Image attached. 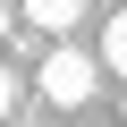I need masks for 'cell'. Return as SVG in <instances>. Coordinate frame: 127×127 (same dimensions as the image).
<instances>
[{
    "mask_svg": "<svg viewBox=\"0 0 127 127\" xmlns=\"http://www.w3.org/2000/svg\"><path fill=\"white\" fill-rule=\"evenodd\" d=\"M93 85H102V59L93 51H76V42H51L42 51V102L51 110H85Z\"/></svg>",
    "mask_w": 127,
    "mask_h": 127,
    "instance_id": "1",
    "label": "cell"
},
{
    "mask_svg": "<svg viewBox=\"0 0 127 127\" xmlns=\"http://www.w3.org/2000/svg\"><path fill=\"white\" fill-rule=\"evenodd\" d=\"M17 17H26L34 34H51V42H59V34L85 17V0H17Z\"/></svg>",
    "mask_w": 127,
    "mask_h": 127,
    "instance_id": "2",
    "label": "cell"
},
{
    "mask_svg": "<svg viewBox=\"0 0 127 127\" xmlns=\"http://www.w3.org/2000/svg\"><path fill=\"white\" fill-rule=\"evenodd\" d=\"M102 68H119V76H127V9L102 26Z\"/></svg>",
    "mask_w": 127,
    "mask_h": 127,
    "instance_id": "3",
    "label": "cell"
},
{
    "mask_svg": "<svg viewBox=\"0 0 127 127\" xmlns=\"http://www.w3.org/2000/svg\"><path fill=\"white\" fill-rule=\"evenodd\" d=\"M17 110V68H0V119Z\"/></svg>",
    "mask_w": 127,
    "mask_h": 127,
    "instance_id": "4",
    "label": "cell"
},
{
    "mask_svg": "<svg viewBox=\"0 0 127 127\" xmlns=\"http://www.w3.org/2000/svg\"><path fill=\"white\" fill-rule=\"evenodd\" d=\"M9 26H17V17H9V9H0V42H9Z\"/></svg>",
    "mask_w": 127,
    "mask_h": 127,
    "instance_id": "5",
    "label": "cell"
}]
</instances>
